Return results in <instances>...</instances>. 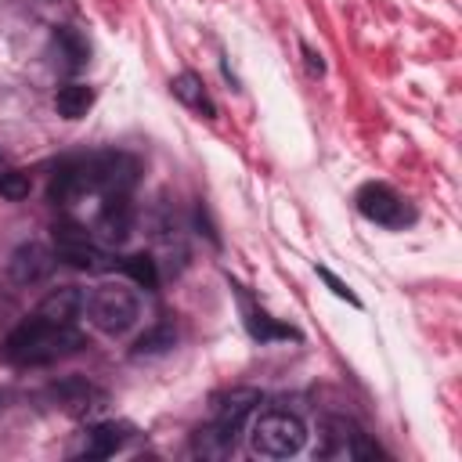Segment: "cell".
Listing matches in <instances>:
<instances>
[{
	"instance_id": "9a60e30c",
	"label": "cell",
	"mask_w": 462,
	"mask_h": 462,
	"mask_svg": "<svg viewBox=\"0 0 462 462\" xmlns=\"http://www.w3.org/2000/svg\"><path fill=\"white\" fill-rule=\"evenodd\" d=\"M123 440H126V426L101 422V426H94V430L87 433L83 451H87V455H94V458H105V455H116V451L123 448Z\"/></svg>"
},
{
	"instance_id": "7c38bea8",
	"label": "cell",
	"mask_w": 462,
	"mask_h": 462,
	"mask_svg": "<svg viewBox=\"0 0 462 462\" xmlns=\"http://www.w3.org/2000/svg\"><path fill=\"white\" fill-rule=\"evenodd\" d=\"M54 393H58V401H61L72 415H87V411H94V408L105 404V393H101L97 386L83 383V379H65Z\"/></svg>"
},
{
	"instance_id": "52a82bcc",
	"label": "cell",
	"mask_w": 462,
	"mask_h": 462,
	"mask_svg": "<svg viewBox=\"0 0 462 462\" xmlns=\"http://www.w3.org/2000/svg\"><path fill=\"white\" fill-rule=\"evenodd\" d=\"M357 209H361V217L365 220H372V224H383V227H404L408 220H411V209H408V202L390 188V184H365L361 191H357Z\"/></svg>"
},
{
	"instance_id": "44dd1931",
	"label": "cell",
	"mask_w": 462,
	"mask_h": 462,
	"mask_svg": "<svg viewBox=\"0 0 462 462\" xmlns=\"http://www.w3.org/2000/svg\"><path fill=\"white\" fill-rule=\"evenodd\" d=\"M318 274H321V278L328 282V289H332V292H336L339 300H346V303H357V296H354V292H350V289H346V285H343V282H339V278H336V274H332L328 267H318Z\"/></svg>"
},
{
	"instance_id": "ffe728a7",
	"label": "cell",
	"mask_w": 462,
	"mask_h": 462,
	"mask_svg": "<svg viewBox=\"0 0 462 462\" xmlns=\"http://www.w3.org/2000/svg\"><path fill=\"white\" fill-rule=\"evenodd\" d=\"M249 332L256 336V339H274V336H296L292 328H285V325H274L267 314H260V310H253L249 314Z\"/></svg>"
},
{
	"instance_id": "8992f818",
	"label": "cell",
	"mask_w": 462,
	"mask_h": 462,
	"mask_svg": "<svg viewBox=\"0 0 462 462\" xmlns=\"http://www.w3.org/2000/svg\"><path fill=\"white\" fill-rule=\"evenodd\" d=\"M54 256H61L65 263H72V267H79V271H90V274L112 267V260H108V253L97 245V238H94L87 227L72 224V220L54 224Z\"/></svg>"
},
{
	"instance_id": "6da1fadb",
	"label": "cell",
	"mask_w": 462,
	"mask_h": 462,
	"mask_svg": "<svg viewBox=\"0 0 462 462\" xmlns=\"http://www.w3.org/2000/svg\"><path fill=\"white\" fill-rule=\"evenodd\" d=\"M83 346V332L72 328V325H58V321H47V318H29L22 321L7 339H4V357L11 365H22V368H36V365H51V361H61L69 354H76Z\"/></svg>"
},
{
	"instance_id": "277c9868",
	"label": "cell",
	"mask_w": 462,
	"mask_h": 462,
	"mask_svg": "<svg viewBox=\"0 0 462 462\" xmlns=\"http://www.w3.org/2000/svg\"><path fill=\"white\" fill-rule=\"evenodd\" d=\"M137 314H141V303L123 285H101L87 296V318L105 336H123L126 328H134Z\"/></svg>"
},
{
	"instance_id": "3957f363",
	"label": "cell",
	"mask_w": 462,
	"mask_h": 462,
	"mask_svg": "<svg viewBox=\"0 0 462 462\" xmlns=\"http://www.w3.org/2000/svg\"><path fill=\"white\" fill-rule=\"evenodd\" d=\"M79 170H83V180H87V195H130L134 184H137V159L126 155V152H97V155H87L79 159Z\"/></svg>"
},
{
	"instance_id": "4fadbf2b",
	"label": "cell",
	"mask_w": 462,
	"mask_h": 462,
	"mask_svg": "<svg viewBox=\"0 0 462 462\" xmlns=\"http://www.w3.org/2000/svg\"><path fill=\"white\" fill-rule=\"evenodd\" d=\"M90 105H94V90H90L87 83H65V87H58V94H54V108H58V116H65V119H83V116L90 112Z\"/></svg>"
},
{
	"instance_id": "2e32d148",
	"label": "cell",
	"mask_w": 462,
	"mask_h": 462,
	"mask_svg": "<svg viewBox=\"0 0 462 462\" xmlns=\"http://www.w3.org/2000/svg\"><path fill=\"white\" fill-rule=\"evenodd\" d=\"M54 47H58V54H61L65 72H79V69L87 65L90 47H87V40H83L76 29H58V32H54Z\"/></svg>"
},
{
	"instance_id": "30bf717a",
	"label": "cell",
	"mask_w": 462,
	"mask_h": 462,
	"mask_svg": "<svg viewBox=\"0 0 462 462\" xmlns=\"http://www.w3.org/2000/svg\"><path fill=\"white\" fill-rule=\"evenodd\" d=\"M83 310H87V292H83L79 285H58V289H51V292L40 300V307H36L40 318L58 321V325H72Z\"/></svg>"
},
{
	"instance_id": "5bb4252c",
	"label": "cell",
	"mask_w": 462,
	"mask_h": 462,
	"mask_svg": "<svg viewBox=\"0 0 462 462\" xmlns=\"http://www.w3.org/2000/svg\"><path fill=\"white\" fill-rule=\"evenodd\" d=\"M170 87H173V94H177L188 108H195V112H202V116H217V105L209 101V94H206V87H202V79H199L195 72H180Z\"/></svg>"
},
{
	"instance_id": "ac0fdd59",
	"label": "cell",
	"mask_w": 462,
	"mask_h": 462,
	"mask_svg": "<svg viewBox=\"0 0 462 462\" xmlns=\"http://www.w3.org/2000/svg\"><path fill=\"white\" fill-rule=\"evenodd\" d=\"M166 346H173V328L162 321V325H155V328H148L137 343H134V354H162Z\"/></svg>"
},
{
	"instance_id": "7402d4cb",
	"label": "cell",
	"mask_w": 462,
	"mask_h": 462,
	"mask_svg": "<svg viewBox=\"0 0 462 462\" xmlns=\"http://www.w3.org/2000/svg\"><path fill=\"white\" fill-rule=\"evenodd\" d=\"M303 54H307V65H310V72H321L325 65H321V54H314L310 47H303Z\"/></svg>"
},
{
	"instance_id": "5b68a950",
	"label": "cell",
	"mask_w": 462,
	"mask_h": 462,
	"mask_svg": "<svg viewBox=\"0 0 462 462\" xmlns=\"http://www.w3.org/2000/svg\"><path fill=\"white\" fill-rule=\"evenodd\" d=\"M260 401H263L260 390H253V386H238V390L224 393V397L213 404V419H209V426H202V430L213 433V437L220 440V448L231 455V448H235V440H238L245 419L253 415V408H256Z\"/></svg>"
},
{
	"instance_id": "ba28073f",
	"label": "cell",
	"mask_w": 462,
	"mask_h": 462,
	"mask_svg": "<svg viewBox=\"0 0 462 462\" xmlns=\"http://www.w3.org/2000/svg\"><path fill=\"white\" fill-rule=\"evenodd\" d=\"M90 235L105 245H123L134 235V202H130V195H105Z\"/></svg>"
},
{
	"instance_id": "8fae6325",
	"label": "cell",
	"mask_w": 462,
	"mask_h": 462,
	"mask_svg": "<svg viewBox=\"0 0 462 462\" xmlns=\"http://www.w3.org/2000/svg\"><path fill=\"white\" fill-rule=\"evenodd\" d=\"M47 195H51V202H54V206H72L76 199H83V195H87V180H83L79 159H72V162H61V166L54 170Z\"/></svg>"
},
{
	"instance_id": "9c48e42d",
	"label": "cell",
	"mask_w": 462,
	"mask_h": 462,
	"mask_svg": "<svg viewBox=\"0 0 462 462\" xmlns=\"http://www.w3.org/2000/svg\"><path fill=\"white\" fill-rule=\"evenodd\" d=\"M51 271H54V253H51L47 245H40V242L18 245V249L11 253V260H7V278H11L14 285H36V282H43Z\"/></svg>"
},
{
	"instance_id": "d6986e66",
	"label": "cell",
	"mask_w": 462,
	"mask_h": 462,
	"mask_svg": "<svg viewBox=\"0 0 462 462\" xmlns=\"http://www.w3.org/2000/svg\"><path fill=\"white\" fill-rule=\"evenodd\" d=\"M0 195L11 199V202H22L29 195V177L18 173V170H4L0 173Z\"/></svg>"
},
{
	"instance_id": "7a4b0ae2",
	"label": "cell",
	"mask_w": 462,
	"mask_h": 462,
	"mask_svg": "<svg viewBox=\"0 0 462 462\" xmlns=\"http://www.w3.org/2000/svg\"><path fill=\"white\" fill-rule=\"evenodd\" d=\"M307 440V426L300 422V415H289V411H263L253 430H249V448L253 455H263V458H289L303 448Z\"/></svg>"
},
{
	"instance_id": "e0dca14e",
	"label": "cell",
	"mask_w": 462,
	"mask_h": 462,
	"mask_svg": "<svg viewBox=\"0 0 462 462\" xmlns=\"http://www.w3.org/2000/svg\"><path fill=\"white\" fill-rule=\"evenodd\" d=\"M112 267H119L130 282H137L141 289H155L159 285V267H155V260L148 256V253H130V256H123L119 263H112Z\"/></svg>"
}]
</instances>
